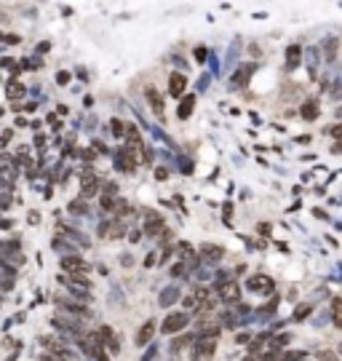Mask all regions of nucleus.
<instances>
[{
	"label": "nucleus",
	"mask_w": 342,
	"mask_h": 361,
	"mask_svg": "<svg viewBox=\"0 0 342 361\" xmlns=\"http://www.w3.org/2000/svg\"><path fill=\"white\" fill-rule=\"evenodd\" d=\"M222 294H227L225 300H230V302H235V300H238V289H235V287H227V289H222Z\"/></svg>",
	"instance_id": "nucleus-17"
},
{
	"label": "nucleus",
	"mask_w": 342,
	"mask_h": 361,
	"mask_svg": "<svg viewBox=\"0 0 342 361\" xmlns=\"http://www.w3.org/2000/svg\"><path fill=\"white\" fill-rule=\"evenodd\" d=\"M195 59L203 62V59H206V49H195Z\"/></svg>",
	"instance_id": "nucleus-20"
},
{
	"label": "nucleus",
	"mask_w": 342,
	"mask_h": 361,
	"mask_svg": "<svg viewBox=\"0 0 342 361\" xmlns=\"http://www.w3.org/2000/svg\"><path fill=\"white\" fill-rule=\"evenodd\" d=\"M300 46H291V49H286V67L289 70H294V67H297V64H300Z\"/></svg>",
	"instance_id": "nucleus-12"
},
{
	"label": "nucleus",
	"mask_w": 342,
	"mask_h": 361,
	"mask_svg": "<svg viewBox=\"0 0 342 361\" xmlns=\"http://www.w3.org/2000/svg\"><path fill=\"white\" fill-rule=\"evenodd\" d=\"M158 227H163V217H158V214H147V222H145V233L150 235H155Z\"/></svg>",
	"instance_id": "nucleus-11"
},
{
	"label": "nucleus",
	"mask_w": 342,
	"mask_h": 361,
	"mask_svg": "<svg viewBox=\"0 0 342 361\" xmlns=\"http://www.w3.org/2000/svg\"><path fill=\"white\" fill-rule=\"evenodd\" d=\"M193 107H195V97H182L177 115H179V118H190V115H193Z\"/></svg>",
	"instance_id": "nucleus-9"
},
{
	"label": "nucleus",
	"mask_w": 342,
	"mask_h": 361,
	"mask_svg": "<svg viewBox=\"0 0 342 361\" xmlns=\"http://www.w3.org/2000/svg\"><path fill=\"white\" fill-rule=\"evenodd\" d=\"M185 89H187V78L182 72H171V78H168V91H171V97H177V99H182L185 97Z\"/></svg>",
	"instance_id": "nucleus-3"
},
{
	"label": "nucleus",
	"mask_w": 342,
	"mask_h": 361,
	"mask_svg": "<svg viewBox=\"0 0 342 361\" xmlns=\"http://www.w3.org/2000/svg\"><path fill=\"white\" fill-rule=\"evenodd\" d=\"M329 134H331V137H334V139H342V123H339V126H334V129H331V131H329Z\"/></svg>",
	"instance_id": "nucleus-19"
},
{
	"label": "nucleus",
	"mask_w": 342,
	"mask_h": 361,
	"mask_svg": "<svg viewBox=\"0 0 342 361\" xmlns=\"http://www.w3.org/2000/svg\"><path fill=\"white\" fill-rule=\"evenodd\" d=\"M318 102L316 99H310V102H305V104H302V118H305V121H316L318 118Z\"/></svg>",
	"instance_id": "nucleus-10"
},
{
	"label": "nucleus",
	"mask_w": 342,
	"mask_h": 361,
	"mask_svg": "<svg viewBox=\"0 0 342 361\" xmlns=\"http://www.w3.org/2000/svg\"><path fill=\"white\" fill-rule=\"evenodd\" d=\"M62 268L78 273V275H83V273H89V262H83L78 254H75V257H62Z\"/></svg>",
	"instance_id": "nucleus-4"
},
{
	"label": "nucleus",
	"mask_w": 342,
	"mask_h": 361,
	"mask_svg": "<svg viewBox=\"0 0 342 361\" xmlns=\"http://www.w3.org/2000/svg\"><path fill=\"white\" fill-rule=\"evenodd\" d=\"M331 324L337 329H342V297L331 300Z\"/></svg>",
	"instance_id": "nucleus-8"
},
{
	"label": "nucleus",
	"mask_w": 342,
	"mask_h": 361,
	"mask_svg": "<svg viewBox=\"0 0 342 361\" xmlns=\"http://www.w3.org/2000/svg\"><path fill=\"white\" fill-rule=\"evenodd\" d=\"M24 97V86L19 81H11V86H8V99H19Z\"/></svg>",
	"instance_id": "nucleus-15"
},
{
	"label": "nucleus",
	"mask_w": 342,
	"mask_h": 361,
	"mask_svg": "<svg viewBox=\"0 0 342 361\" xmlns=\"http://www.w3.org/2000/svg\"><path fill=\"white\" fill-rule=\"evenodd\" d=\"M153 335H155V321H145L142 329H137V340H134V343L142 348V345H147L150 340H153Z\"/></svg>",
	"instance_id": "nucleus-5"
},
{
	"label": "nucleus",
	"mask_w": 342,
	"mask_h": 361,
	"mask_svg": "<svg viewBox=\"0 0 342 361\" xmlns=\"http://www.w3.org/2000/svg\"><path fill=\"white\" fill-rule=\"evenodd\" d=\"M310 313H313V305H310V302H302V305L294 308V321H305Z\"/></svg>",
	"instance_id": "nucleus-13"
},
{
	"label": "nucleus",
	"mask_w": 342,
	"mask_h": 361,
	"mask_svg": "<svg viewBox=\"0 0 342 361\" xmlns=\"http://www.w3.org/2000/svg\"><path fill=\"white\" fill-rule=\"evenodd\" d=\"M137 161H139V153H134L131 147H120L118 155H115V166L120 169V172H134Z\"/></svg>",
	"instance_id": "nucleus-2"
},
{
	"label": "nucleus",
	"mask_w": 342,
	"mask_h": 361,
	"mask_svg": "<svg viewBox=\"0 0 342 361\" xmlns=\"http://www.w3.org/2000/svg\"><path fill=\"white\" fill-rule=\"evenodd\" d=\"M102 206H104V209H112V206H115V201H112V195H102Z\"/></svg>",
	"instance_id": "nucleus-18"
},
{
	"label": "nucleus",
	"mask_w": 342,
	"mask_h": 361,
	"mask_svg": "<svg viewBox=\"0 0 342 361\" xmlns=\"http://www.w3.org/2000/svg\"><path fill=\"white\" fill-rule=\"evenodd\" d=\"M187 321H190L187 313H171V316H166L163 324H160V332H163V335H174V332H182V329L187 327Z\"/></svg>",
	"instance_id": "nucleus-1"
},
{
	"label": "nucleus",
	"mask_w": 342,
	"mask_h": 361,
	"mask_svg": "<svg viewBox=\"0 0 342 361\" xmlns=\"http://www.w3.org/2000/svg\"><path fill=\"white\" fill-rule=\"evenodd\" d=\"M112 134H115V137H123V134H126V123H123V121H112Z\"/></svg>",
	"instance_id": "nucleus-16"
},
{
	"label": "nucleus",
	"mask_w": 342,
	"mask_h": 361,
	"mask_svg": "<svg viewBox=\"0 0 342 361\" xmlns=\"http://www.w3.org/2000/svg\"><path fill=\"white\" fill-rule=\"evenodd\" d=\"M201 252L206 254V257H208V260H220V257H222V254H225V252L220 249V246H214V244H203V249H201Z\"/></svg>",
	"instance_id": "nucleus-14"
},
{
	"label": "nucleus",
	"mask_w": 342,
	"mask_h": 361,
	"mask_svg": "<svg viewBox=\"0 0 342 361\" xmlns=\"http://www.w3.org/2000/svg\"><path fill=\"white\" fill-rule=\"evenodd\" d=\"M145 97H147L150 107H153L155 112H163V97L158 94V89H155V86H147V89H145Z\"/></svg>",
	"instance_id": "nucleus-7"
},
{
	"label": "nucleus",
	"mask_w": 342,
	"mask_h": 361,
	"mask_svg": "<svg viewBox=\"0 0 342 361\" xmlns=\"http://www.w3.org/2000/svg\"><path fill=\"white\" fill-rule=\"evenodd\" d=\"M246 289H256V292H265L268 294L273 289V281L268 278V275H254V278L246 281Z\"/></svg>",
	"instance_id": "nucleus-6"
}]
</instances>
